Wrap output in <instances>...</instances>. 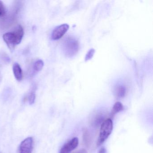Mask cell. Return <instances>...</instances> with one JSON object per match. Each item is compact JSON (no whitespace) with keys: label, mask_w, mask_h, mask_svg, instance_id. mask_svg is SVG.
Wrapping results in <instances>:
<instances>
[{"label":"cell","mask_w":153,"mask_h":153,"mask_svg":"<svg viewBox=\"0 0 153 153\" xmlns=\"http://www.w3.org/2000/svg\"><path fill=\"white\" fill-rule=\"evenodd\" d=\"M44 63L42 60L39 59L35 62L33 65V70L35 72H39L42 69Z\"/></svg>","instance_id":"7c38bea8"},{"label":"cell","mask_w":153,"mask_h":153,"mask_svg":"<svg viewBox=\"0 0 153 153\" xmlns=\"http://www.w3.org/2000/svg\"><path fill=\"white\" fill-rule=\"evenodd\" d=\"M123 109V105L120 102H116L114 104L113 106L111 112V116L112 117H113L116 114L122 111Z\"/></svg>","instance_id":"30bf717a"},{"label":"cell","mask_w":153,"mask_h":153,"mask_svg":"<svg viewBox=\"0 0 153 153\" xmlns=\"http://www.w3.org/2000/svg\"><path fill=\"white\" fill-rule=\"evenodd\" d=\"M69 26L68 24H62L57 27L53 31L52 39L53 40H58L61 39L68 32Z\"/></svg>","instance_id":"3957f363"},{"label":"cell","mask_w":153,"mask_h":153,"mask_svg":"<svg viewBox=\"0 0 153 153\" xmlns=\"http://www.w3.org/2000/svg\"><path fill=\"white\" fill-rule=\"evenodd\" d=\"M113 130V122L111 119L105 120L101 124L99 137L97 141L98 146L102 144L108 138Z\"/></svg>","instance_id":"6da1fadb"},{"label":"cell","mask_w":153,"mask_h":153,"mask_svg":"<svg viewBox=\"0 0 153 153\" xmlns=\"http://www.w3.org/2000/svg\"><path fill=\"white\" fill-rule=\"evenodd\" d=\"M98 153H106V150L105 148H101L98 151Z\"/></svg>","instance_id":"ac0fdd59"},{"label":"cell","mask_w":153,"mask_h":153,"mask_svg":"<svg viewBox=\"0 0 153 153\" xmlns=\"http://www.w3.org/2000/svg\"><path fill=\"white\" fill-rule=\"evenodd\" d=\"M83 140L85 145L87 146H90L91 143V137H90V134L89 132L87 129H85L83 131Z\"/></svg>","instance_id":"8fae6325"},{"label":"cell","mask_w":153,"mask_h":153,"mask_svg":"<svg viewBox=\"0 0 153 153\" xmlns=\"http://www.w3.org/2000/svg\"><path fill=\"white\" fill-rule=\"evenodd\" d=\"M95 52V51L94 49H90V50L88 52L86 55L85 57V61H87L89 60L92 59L93 56H94V54Z\"/></svg>","instance_id":"5bb4252c"},{"label":"cell","mask_w":153,"mask_h":153,"mask_svg":"<svg viewBox=\"0 0 153 153\" xmlns=\"http://www.w3.org/2000/svg\"><path fill=\"white\" fill-rule=\"evenodd\" d=\"M114 95L118 98H122L125 96L126 93V89L125 86L122 85H117L114 90Z\"/></svg>","instance_id":"ba28073f"},{"label":"cell","mask_w":153,"mask_h":153,"mask_svg":"<svg viewBox=\"0 0 153 153\" xmlns=\"http://www.w3.org/2000/svg\"><path fill=\"white\" fill-rule=\"evenodd\" d=\"M63 47L64 53L70 58L75 56L78 51L79 43L75 38L69 37L64 41Z\"/></svg>","instance_id":"7a4b0ae2"},{"label":"cell","mask_w":153,"mask_h":153,"mask_svg":"<svg viewBox=\"0 0 153 153\" xmlns=\"http://www.w3.org/2000/svg\"><path fill=\"white\" fill-rule=\"evenodd\" d=\"M6 8L4 3L1 1H0V17L3 16L6 13Z\"/></svg>","instance_id":"2e32d148"},{"label":"cell","mask_w":153,"mask_h":153,"mask_svg":"<svg viewBox=\"0 0 153 153\" xmlns=\"http://www.w3.org/2000/svg\"><path fill=\"white\" fill-rule=\"evenodd\" d=\"M79 139L74 137L64 144L60 150L59 153H71L78 146Z\"/></svg>","instance_id":"5b68a950"},{"label":"cell","mask_w":153,"mask_h":153,"mask_svg":"<svg viewBox=\"0 0 153 153\" xmlns=\"http://www.w3.org/2000/svg\"><path fill=\"white\" fill-rule=\"evenodd\" d=\"M3 40L10 51H13L17 45L16 37L14 32L6 33L3 35Z\"/></svg>","instance_id":"277c9868"},{"label":"cell","mask_w":153,"mask_h":153,"mask_svg":"<svg viewBox=\"0 0 153 153\" xmlns=\"http://www.w3.org/2000/svg\"><path fill=\"white\" fill-rule=\"evenodd\" d=\"M13 71L14 76L18 81H21L23 78L22 69L19 63L16 62L13 64Z\"/></svg>","instance_id":"52a82bcc"},{"label":"cell","mask_w":153,"mask_h":153,"mask_svg":"<svg viewBox=\"0 0 153 153\" xmlns=\"http://www.w3.org/2000/svg\"><path fill=\"white\" fill-rule=\"evenodd\" d=\"M73 153H87L86 150L84 149H79V150H77Z\"/></svg>","instance_id":"e0dca14e"},{"label":"cell","mask_w":153,"mask_h":153,"mask_svg":"<svg viewBox=\"0 0 153 153\" xmlns=\"http://www.w3.org/2000/svg\"><path fill=\"white\" fill-rule=\"evenodd\" d=\"M104 120V118L103 115L97 114V115L95 116V118H94V122H93L94 125L97 126L101 123H102Z\"/></svg>","instance_id":"4fadbf2b"},{"label":"cell","mask_w":153,"mask_h":153,"mask_svg":"<svg viewBox=\"0 0 153 153\" xmlns=\"http://www.w3.org/2000/svg\"><path fill=\"white\" fill-rule=\"evenodd\" d=\"M36 99V94L34 91H32L30 93L29 96V102L30 104L32 105L34 103Z\"/></svg>","instance_id":"9a60e30c"},{"label":"cell","mask_w":153,"mask_h":153,"mask_svg":"<svg viewBox=\"0 0 153 153\" xmlns=\"http://www.w3.org/2000/svg\"><path fill=\"white\" fill-rule=\"evenodd\" d=\"M14 33L16 37L17 45L21 43L24 35V31L23 27L20 25L18 26L16 30L14 31Z\"/></svg>","instance_id":"9c48e42d"},{"label":"cell","mask_w":153,"mask_h":153,"mask_svg":"<svg viewBox=\"0 0 153 153\" xmlns=\"http://www.w3.org/2000/svg\"><path fill=\"white\" fill-rule=\"evenodd\" d=\"M33 149V139L28 137L24 140L19 146V153H32Z\"/></svg>","instance_id":"8992f818"}]
</instances>
